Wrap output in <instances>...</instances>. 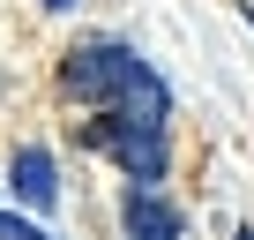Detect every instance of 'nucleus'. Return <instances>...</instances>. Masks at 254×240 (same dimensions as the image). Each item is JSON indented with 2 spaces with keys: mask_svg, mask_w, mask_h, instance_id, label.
Returning a JSON list of instances; mask_svg holds the SVG:
<instances>
[{
  "mask_svg": "<svg viewBox=\"0 0 254 240\" xmlns=\"http://www.w3.org/2000/svg\"><path fill=\"white\" fill-rule=\"evenodd\" d=\"M150 60H135V53H127V45H75L67 60H60V90L67 98H82V105H97V113H112L127 90H135V75H142Z\"/></svg>",
  "mask_w": 254,
  "mask_h": 240,
  "instance_id": "nucleus-1",
  "label": "nucleus"
},
{
  "mask_svg": "<svg viewBox=\"0 0 254 240\" xmlns=\"http://www.w3.org/2000/svg\"><path fill=\"white\" fill-rule=\"evenodd\" d=\"M239 240H254V233H239Z\"/></svg>",
  "mask_w": 254,
  "mask_h": 240,
  "instance_id": "nucleus-7",
  "label": "nucleus"
},
{
  "mask_svg": "<svg viewBox=\"0 0 254 240\" xmlns=\"http://www.w3.org/2000/svg\"><path fill=\"white\" fill-rule=\"evenodd\" d=\"M0 240H45V233H38L30 218H8V210H0Z\"/></svg>",
  "mask_w": 254,
  "mask_h": 240,
  "instance_id": "nucleus-5",
  "label": "nucleus"
},
{
  "mask_svg": "<svg viewBox=\"0 0 254 240\" xmlns=\"http://www.w3.org/2000/svg\"><path fill=\"white\" fill-rule=\"evenodd\" d=\"M8 180H15V195H23L30 210H53V203H60V180H53V158H45L38 143H23V150H15Z\"/></svg>",
  "mask_w": 254,
  "mask_h": 240,
  "instance_id": "nucleus-4",
  "label": "nucleus"
},
{
  "mask_svg": "<svg viewBox=\"0 0 254 240\" xmlns=\"http://www.w3.org/2000/svg\"><path fill=\"white\" fill-rule=\"evenodd\" d=\"M120 225H127V240H180V210H172L157 188H127Z\"/></svg>",
  "mask_w": 254,
  "mask_h": 240,
  "instance_id": "nucleus-3",
  "label": "nucleus"
},
{
  "mask_svg": "<svg viewBox=\"0 0 254 240\" xmlns=\"http://www.w3.org/2000/svg\"><path fill=\"white\" fill-rule=\"evenodd\" d=\"M82 143H90V150H112V158H120V173L135 180V188L165 180V128H120V120H82Z\"/></svg>",
  "mask_w": 254,
  "mask_h": 240,
  "instance_id": "nucleus-2",
  "label": "nucleus"
},
{
  "mask_svg": "<svg viewBox=\"0 0 254 240\" xmlns=\"http://www.w3.org/2000/svg\"><path fill=\"white\" fill-rule=\"evenodd\" d=\"M45 8H75V0H45Z\"/></svg>",
  "mask_w": 254,
  "mask_h": 240,
  "instance_id": "nucleus-6",
  "label": "nucleus"
}]
</instances>
